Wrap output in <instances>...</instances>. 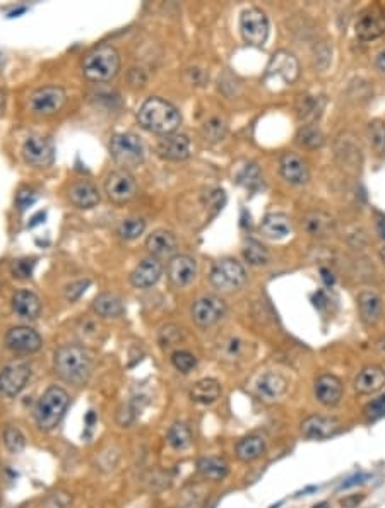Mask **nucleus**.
<instances>
[{
  "label": "nucleus",
  "instance_id": "4be33fe9",
  "mask_svg": "<svg viewBox=\"0 0 385 508\" xmlns=\"http://www.w3.org/2000/svg\"><path fill=\"white\" fill-rule=\"evenodd\" d=\"M343 382L334 375H322L315 382V397L325 407L339 406L343 399Z\"/></svg>",
  "mask_w": 385,
  "mask_h": 508
},
{
  "label": "nucleus",
  "instance_id": "4c0bfd02",
  "mask_svg": "<svg viewBox=\"0 0 385 508\" xmlns=\"http://www.w3.org/2000/svg\"><path fill=\"white\" fill-rule=\"evenodd\" d=\"M146 230V221L141 218H129L120 221V225L117 226V235L125 242H130V240H136L144 233Z\"/></svg>",
  "mask_w": 385,
  "mask_h": 508
},
{
  "label": "nucleus",
  "instance_id": "473e14b6",
  "mask_svg": "<svg viewBox=\"0 0 385 508\" xmlns=\"http://www.w3.org/2000/svg\"><path fill=\"white\" fill-rule=\"evenodd\" d=\"M93 310L94 314L100 315L103 318H117L124 314V303H122L118 296L103 293L94 298Z\"/></svg>",
  "mask_w": 385,
  "mask_h": 508
},
{
  "label": "nucleus",
  "instance_id": "2f4dec72",
  "mask_svg": "<svg viewBox=\"0 0 385 508\" xmlns=\"http://www.w3.org/2000/svg\"><path fill=\"white\" fill-rule=\"evenodd\" d=\"M197 471L202 478L211 479V481H223L229 473V466L223 459L211 455V457H201L197 461Z\"/></svg>",
  "mask_w": 385,
  "mask_h": 508
},
{
  "label": "nucleus",
  "instance_id": "ea45409f",
  "mask_svg": "<svg viewBox=\"0 0 385 508\" xmlns=\"http://www.w3.org/2000/svg\"><path fill=\"white\" fill-rule=\"evenodd\" d=\"M244 257L250 266H265L269 262V254L257 242H248L244 249Z\"/></svg>",
  "mask_w": 385,
  "mask_h": 508
},
{
  "label": "nucleus",
  "instance_id": "6e6552de",
  "mask_svg": "<svg viewBox=\"0 0 385 508\" xmlns=\"http://www.w3.org/2000/svg\"><path fill=\"white\" fill-rule=\"evenodd\" d=\"M23 158L33 168H49L55 159L53 141L45 135H30L23 144Z\"/></svg>",
  "mask_w": 385,
  "mask_h": 508
},
{
  "label": "nucleus",
  "instance_id": "3c124183",
  "mask_svg": "<svg viewBox=\"0 0 385 508\" xmlns=\"http://www.w3.org/2000/svg\"><path fill=\"white\" fill-rule=\"evenodd\" d=\"M367 478H368V476H365V474L353 476V478H349V479H346V481H344V483H343V485H341V486H339V490H348V488H351V486L361 485V483H363V481H365V479H367Z\"/></svg>",
  "mask_w": 385,
  "mask_h": 508
},
{
  "label": "nucleus",
  "instance_id": "423d86ee",
  "mask_svg": "<svg viewBox=\"0 0 385 508\" xmlns=\"http://www.w3.org/2000/svg\"><path fill=\"white\" fill-rule=\"evenodd\" d=\"M209 281L216 290L223 291V293H232L247 283V272L238 260L221 259L213 266Z\"/></svg>",
  "mask_w": 385,
  "mask_h": 508
},
{
  "label": "nucleus",
  "instance_id": "f8f14e48",
  "mask_svg": "<svg viewBox=\"0 0 385 508\" xmlns=\"http://www.w3.org/2000/svg\"><path fill=\"white\" fill-rule=\"evenodd\" d=\"M226 315V303L220 296L208 295L197 299L192 306V318L199 327H213Z\"/></svg>",
  "mask_w": 385,
  "mask_h": 508
},
{
  "label": "nucleus",
  "instance_id": "cd10ccee",
  "mask_svg": "<svg viewBox=\"0 0 385 508\" xmlns=\"http://www.w3.org/2000/svg\"><path fill=\"white\" fill-rule=\"evenodd\" d=\"M260 233L269 240H283L291 233V221L286 214L271 213L262 219Z\"/></svg>",
  "mask_w": 385,
  "mask_h": 508
},
{
  "label": "nucleus",
  "instance_id": "de8ad7c7",
  "mask_svg": "<svg viewBox=\"0 0 385 508\" xmlns=\"http://www.w3.org/2000/svg\"><path fill=\"white\" fill-rule=\"evenodd\" d=\"M87 286H89V281H87V279H86V281H77V283L70 284V286H67V290H65L67 299H70V302L77 299L79 296L84 293Z\"/></svg>",
  "mask_w": 385,
  "mask_h": 508
},
{
  "label": "nucleus",
  "instance_id": "bb28decb",
  "mask_svg": "<svg viewBox=\"0 0 385 508\" xmlns=\"http://www.w3.org/2000/svg\"><path fill=\"white\" fill-rule=\"evenodd\" d=\"M301 225H303V230L307 231L310 237L320 238L334 233L336 221L331 214L324 213V211H310V213L305 214Z\"/></svg>",
  "mask_w": 385,
  "mask_h": 508
},
{
  "label": "nucleus",
  "instance_id": "f3484780",
  "mask_svg": "<svg viewBox=\"0 0 385 508\" xmlns=\"http://www.w3.org/2000/svg\"><path fill=\"white\" fill-rule=\"evenodd\" d=\"M166 275L170 283L177 287L189 286L197 275V262L189 255H175L168 260Z\"/></svg>",
  "mask_w": 385,
  "mask_h": 508
},
{
  "label": "nucleus",
  "instance_id": "6e6d98bb",
  "mask_svg": "<svg viewBox=\"0 0 385 508\" xmlns=\"http://www.w3.org/2000/svg\"><path fill=\"white\" fill-rule=\"evenodd\" d=\"M4 101H6V98H4V93H2V91H0V108L4 106Z\"/></svg>",
  "mask_w": 385,
  "mask_h": 508
},
{
  "label": "nucleus",
  "instance_id": "4468645a",
  "mask_svg": "<svg viewBox=\"0 0 385 508\" xmlns=\"http://www.w3.org/2000/svg\"><path fill=\"white\" fill-rule=\"evenodd\" d=\"M43 339L37 330L26 326H18L7 330L6 334V346L14 353H37L42 347Z\"/></svg>",
  "mask_w": 385,
  "mask_h": 508
},
{
  "label": "nucleus",
  "instance_id": "6ab92c4d",
  "mask_svg": "<svg viewBox=\"0 0 385 508\" xmlns=\"http://www.w3.org/2000/svg\"><path fill=\"white\" fill-rule=\"evenodd\" d=\"M158 154L170 161H184L190 156V141L187 135L168 134L163 135L156 146Z\"/></svg>",
  "mask_w": 385,
  "mask_h": 508
},
{
  "label": "nucleus",
  "instance_id": "4d7b16f0",
  "mask_svg": "<svg viewBox=\"0 0 385 508\" xmlns=\"http://www.w3.org/2000/svg\"><path fill=\"white\" fill-rule=\"evenodd\" d=\"M313 508H329L327 503H320V505H315Z\"/></svg>",
  "mask_w": 385,
  "mask_h": 508
},
{
  "label": "nucleus",
  "instance_id": "412c9836",
  "mask_svg": "<svg viewBox=\"0 0 385 508\" xmlns=\"http://www.w3.org/2000/svg\"><path fill=\"white\" fill-rule=\"evenodd\" d=\"M177 247H178L177 237H175L172 231H166V230L153 231V233L148 237V240H146V249H148L151 257L158 260L175 257Z\"/></svg>",
  "mask_w": 385,
  "mask_h": 508
},
{
  "label": "nucleus",
  "instance_id": "f704fd0d",
  "mask_svg": "<svg viewBox=\"0 0 385 508\" xmlns=\"http://www.w3.org/2000/svg\"><path fill=\"white\" fill-rule=\"evenodd\" d=\"M166 442H168V445L173 450L184 452L192 445V433H190L189 426L184 425V423H175V425L170 426L168 433H166Z\"/></svg>",
  "mask_w": 385,
  "mask_h": 508
},
{
  "label": "nucleus",
  "instance_id": "a878e982",
  "mask_svg": "<svg viewBox=\"0 0 385 508\" xmlns=\"http://www.w3.org/2000/svg\"><path fill=\"white\" fill-rule=\"evenodd\" d=\"M69 201L79 209H91L100 204V192L87 180H79L70 185Z\"/></svg>",
  "mask_w": 385,
  "mask_h": 508
},
{
  "label": "nucleus",
  "instance_id": "0eeeda50",
  "mask_svg": "<svg viewBox=\"0 0 385 508\" xmlns=\"http://www.w3.org/2000/svg\"><path fill=\"white\" fill-rule=\"evenodd\" d=\"M269 18L259 7H250L240 16V33L250 47H262L269 38Z\"/></svg>",
  "mask_w": 385,
  "mask_h": 508
},
{
  "label": "nucleus",
  "instance_id": "aec40b11",
  "mask_svg": "<svg viewBox=\"0 0 385 508\" xmlns=\"http://www.w3.org/2000/svg\"><path fill=\"white\" fill-rule=\"evenodd\" d=\"M279 170L283 178L291 185H305L310 180V170L307 163L295 153H284L281 156Z\"/></svg>",
  "mask_w": 385,
  "mask_h": 508
},
{
  "label": "nucleus",
  "instance_id": "8fccbe9b",
  "mask_svg": "<svg viewBox=\"0 0 385 508\" xmlns=\"http://www.w3.org/2000/svg\"><path fill=\"white\" fill-rule=\"evenodd\" d=\"M241 347H244V342L238 341V339H232V341L226 344V349H225L226 358L236 359L238 356L241 354Z\"/></svg>",
  "mask_w": 385,
  "mask_h": 508
},
{
  "label": "nucleus",
  "instance_id": "72a5a7b5",
  "mask_svg": "<svg viewBox=\"0 0 385 508\" xmlns=\"http://www.w3.org/2000/svg\"><path fill=\"white\" fill-rule=\"evenodd\" d=\"M325 106V99L322 96H301L296 111L298 117L307 120L308 123H315V120L322 115V110Z\"/></svg>",
  "mask_w": 385,
  "mask_h": 508
},
{
  "label": "nucleus",
  "instance_id": "c85d7f7f",
  "mask_svg": "<svg viewBox=\"0 0 385 508\" xmlns=\"http://www.w3.org/2000/svg\"><path fill=\"white\" fill-rule=\"evenodd\" d=\"M358 308L361 318L367 323H375L379 322L380 317H382L384 303L382 298L379 295L373 293V291H363L358 296Z\"/></svg>",
  "mask_w": 385,
  "mask_h": 508
},
{
  "label": "nucleus",
  "instance_id": "1a4fd4ad",
  "mask_svg": "<svg viewBox=\"0 0 385 508\" xmlns=\"http://www.w3.org/2000/svg\"><path fill=\"white\" fill-rule=\"evenodd\" d=\"M65 101L67 94L61 86H45L39 87V89L31 94L30 108L33 113L49 117V115L61 111L62 106L65 105Z\"/></svg>",
  "mask_w": 385,
  "mask_h": 508
},
{
  "label": "nucleus",
  "instance_id": "37998d69",
  "mask_svg": "<svg viewBox=\"0 0 385 508\" xmlns=\"http://www.w3.org/2000/svg\"><path fill=\"white\" fill-rule=\"evenodd\" d=\"M72 507V495L67 491H55L43 503V508H70Z\"/></svg>",
  "mask_w": 385,
  "mask_h": 508
},
{
  "label": "nucleus",
  "instance_id": "7c9ffc66",
  "mask_svg": "<svg viewBox=\"0 0 385 508\" xmlns=\"http://www.w3.org/2000/svg\"><path fill=\"white\" fill-rule=\"evenodd\" d=\"M221 385L214 378H202L194 383L190 390V399L197 404H213L220 399Z\"/></svg>",
  "mask_w": 385,
  "mask_h": 508
},
{
  "label": "nucleus",
  "instance_id": "a18cd8bd",
  "mask_svg": "<svg viewBox=\"0 0 385 508\" xmlns=\"http://www.w3.org/2000/svg\"><path fill=\"white\" fill-rule=\"evenodd\" d=\"M33 266H34L33 260H27V259L15 260L14 266H13L14 275H15V278H19V279L31 278V272H33Z\"/></svg>",
  "mask_w": 385,
  "mask_h": 508
},
{
  "label": "nucleus",
  "instance_id": "7ed1b4c3",
  "mask_svg": "<svg viewBox=\"0 0 385 508\" xmlns=\"http://www.w3.org/2000/svg\"><path fill=\"white\" fill-rule=\"evenodd\" d=\"M70 397L65 389L62 387H49L43 392L42 397L38 399L37 407H34V421L42 431H53L61 425L65 416L67 407H69Z\"/></svg>",
  "mask_w": 385,
  "mask_h": 508
},
{
  "label": "nucleus",
  "instance_id": "39448f33",
  "mask_svg": "<svg viewBox=\"0 0 385 508\" xmlns=\"http://www.w3.org/2000/svg\"><path fill=\"white\" fill-rule=\"evenodd\" d=\"M110 154H112L113 161L122 170L129 171L132 168H137L144 161V144H142L141 137L130 132H122V134H115L110 141Z\"/></svg>",
  "mask_w": 385,
  "mask_h": 508
},
{
  "label": "nucleus",
  "instance_id": "b1692460",
  "mask_svg": "<svg viewBox=\"0 0 385 508\" xmlns=\"http://www.w3.org/2000/svg\"><path fill=\"white\" fill-rule=\"evenodd\" d=\"M385 387V370L382 366H367L356 375L355 390L360 395H372Z\"/></svg>",
  "mask_w": 385,
  "mask_h": 508
},
{
  "label": "nucleus",
  "instance_id": "9b49d317",
  "mask_svg": "<svg viewBox=\"0 0 385 508\" xmlns=\"http://www.w3.org/2000/svg\"><path fill=\"white\" fill-rule=\"evenodd\" d=\"M31 378V366L26 363H11L0 370V394L18 397Z\"/></svg>",
  "mask_w": 385,
  "mask_h": 508
},
{
  "label": "nucleus",
  "instance_id": "20e7f679",
  "mask_svg": "<svg viewBox=\"0 0 385 508\" xmlns=\"http://www.w3.org/2000/svg\"><path fill=\"white\" fill-rule=\"evenodd\" d=\"M120 70V55L112 45H101L91 50L82 62V72L89 81H112Z\"/></svg>",
  "mask_w": 385,
  "mask_h": 508
},
{
  "label": "nucleus",
  "instance_id": "e433bc0d",
  "mask_svg": "<svg viewBox=\"0 0 385 508\" xmlns=\"http://www.w3.org/2000/svg\"><path fill=\"white\" fill-rule=\"evenodd\" d=\"M2 440H4V445H6V449L14 455L21 454L26 447V437L23 435V431L19 430L18 426L7 425L6 428H4Z\"/></svg>",
  "mask_w": 385,
  "mask_h": 508
},
{
  "label": "nucleus",
  "instance_id": "5701e85b",
  "mask_svg": "<svg viewBox=\"0 0 385 508\" xmlns=\"http://www.w3.org/2000/svg\"><path fill=\"white\" fill-rule=\"evenodd\" d=\"M161 274H163V267L160 260L149 257L137 264L136 269H134L132 274H130V283H132V286L146 290V287L154 286V284L160 281Z\"/></svg>",
  "mask_w": 385,
  "mask_h": 508
},
{
  "label": "nucleus",
  "instance_id": "f257e3e1",
  "mask_svg": "<svg viewBox=\"0 0 385 508\" xmlns=\"http://www.w3.org/2000/svg\"><path fill=\"white\" fill-rule=\"evenodd\" d=\"M53 368L55 373L67 383L84 385L93 371V358L86 347L77 344H65L55 351Z\"/></svg>",
  "mask_w": 385,
  "mask_h": 508
},
{
  "label": "nucleus",
  "instance_id": "a211bd4d",
  "mask_svg": "<svg viewBox=\"0 0 385 508\" xmlns=\"http://www.w3.org/2000/svg\"><path fill=\"white\" fill-rule=\"evenodd\" d=\"M286 390H288V380L276 371H267L257 380L255 394L262 402L272 404L279 401L286 394Z\"/></svg>",
  "mask_w": 385,
  "mask_h": 508
},
{
  "label": "nucleus",
  "instance_id": "a19ab883",
  "mask_svg": "<svg viewBox=\"0 0 385 508\" xmlns=\"http://www.w3.org/2000/svg\"><path fill=\"white\" fill-rule=\"evenodd\" d=\"M172 365L180 373H190L197 366V358L189 351H175L172 354Z\"/></svg>",
  "mask_w": 385,
  "mask_h": 508
},
{
  "label": "nucleus",
  "instance_id": "ddd939ff",
  "mask_svg": "<svg viewBox=\"0 0 385 508\" xmlns=\"http://www.w3.org/2000/svg\"><path fill=\"white\" fill-rule=\"evenodd\" d=\"M341 421L334 416L312 414L301 421L300 430L305 438L310 440H327L341 431Z\"/></svg>",
  "mask_w": 385,
  "mask_h": 508
},
{
  "label": "nucleus",
  "instance_id": "c03bdc74",
  "mask_svg": "<svg viewBox=\"0 0 385 508\" xmlns=\"http://www.w3.org/2000/svg\"><path fill=\"white\" fill-rule=\"evenodd\" d=\"M365 413H367L368 418L377 419V418H382L385 416V394L379 395L377 399H373L372 402H368L365 406Z\"/></svg>",
  "mask_w": 385,
  "mask_h": 508
},
{
  "label": "nucleus",
  "instance_id": "09e8293b",
  "mask_svg": "<svg viewBox=\"0 0 385 508\" xmlns=\"http://www.w3.org/2000/svg\"><path fill=\"white\" fill-rule=\"evenodd\" d=\"M37 199L38 195L34 190H21L18 194V199H15V201H18V206L21 207V209H26V207L33 206Z\"/></svg>",
  "mask_w": 385,
  "mask_h": 508
},
{
  "label": "nucleus",
  "instance_id": "5fc2aeb1",
  "mask_svg": "<svg viewBox=\"0 0 385 508\" xmlns=\"http://www.w3.org/2000/svg\"><path fill=\"white\" fill-rule=\"evenodd\" d=\"M380 259H382V262L385 264V247H382V250H380Z\"/></svg>",
  "mask_w": 385,
  "mask_h": 508
},
{
  "label": "nucleus",
  "instance_id": "79ce46f5",
  "mask_svg": "<svg viewBox=\"0 0 385 508\" xmlns=\"http://www.w3.org/2000/svg\"><path fill=\"white\" fill-rule=\"evenodd\" d=\"M368 134H370V142L379 153L385 151V122L384 120H373L368 125Z\"/></svg>",
  "mask_w": 385,
  "mask_h": 508
},
{
  "label": "nucleus",
  "instance_id": "603ef678",
  "mask_svg": "<svg viewBox=\"0 0 385 508\" xmlns=\"http://www.w3.org/2000/svg\"><path fill=\"white\" fill-rule=\"evenodd\" d=\"M377 69H379L380 72H384L385 74V50L380 51L379 57H377Z\"/></svg>",
  "mask_w": 385,
  "mask_h": 508
},
{
  "label": "nucleus",
  "instance_id": "2eb2a0df",
  "mask_svg": "<svg viewBox=\"0 0 385 508\" xmlns=\"http://www.w3.org/2000/svg\"><path fill=\"white\" fill-rule=\"evenodd\" d=\"M355 33L361 42H373L385 35V12L379 7L365 11L355 24Z\"/></svg>",
  "mask_w": 385,
  "mask_h": 508
},
{
  "label": "nucleus",
  "instance_id": "864d4df0",
  "mask_svg": "<svg viewBox=\"0 0 385 508\" xmlns=\"http://www.w3.org/2000/svg\"><path fill=\"white\" fill-rule=\"evenodd\" d=\"M377 231H379L380 238L385 240V218L379 219V223H377Z\"/></svg>",
  "mask_w": 385,
  "mask_h": 508
},
{
  "label": "nucleus",
  "instance_id": "f03ea898",
  "mask_svg": "<svg viewBox=\"0 0 385 508\" xmlns=\"http://www.w3.org/2000/svg\"><path fill=\"white\" fill-rule=\"evenodd\" d=\"M139 125L148 132L160 135L175 134L180 127L182 115L178 108L163 98H149L137 111Z\"/></svg>",
  "mask_w": 385,
  "mask_h": 508
},
{
  "label": "nucleus",
  "instance_id": "58836bf2",
  "mask_svg": "<svg viewBox=\"0 0 385 508\" xmlns=\"http://www.w3.org/2000/svg\"><path fill=\"white\" fill-rule=\"evenodd\" d=\"M226 129H228V127H226V122L223 118L213 117L204 123V127H202V134H204V137L208 139V141L217 142L225 137Z\"/></svg>",
  "mask_w": 385,
  "mask_h": 508
},
{
  "label": "nucleus",
  "instance_id": "c756f323",
  "mask_svg": "<svg viewBox=\"0 0 385 508\" xmlns=\"http://www.w3.org/2000/svg\"><path fill=\"white\" fill-rule=\"evenodd\" d=\"M265 452V442L259 435H248V437L241 438L236 443L235 454L238 461L241 462H253L262 457Z\"/></svg>",
  "mask_w": 385,
  "mask_h": 508
},
{
  "label": "nucleus",
  "instance_id": "393cba45",
  "mask_svg": "<svg viewBox=\"0 0 385 508\" xmlns=\"http://www.w3.org/2000/svg\"><path fill=\"white\" fill-rule=\"evenodd\" d=\"M14 314L19 318L25 320H34L38 318L39 311H42V302L33 291L30 290H19L15 291L13 299H11Z\"/></svg>",
  "mask_w": 385,
  "mask_h": 508
},
{
  "label": "nucleus",
  "instance_id": "9d476101",
  "mask_svg": "<svg viewBox=\"0 0 385 508\" xmlns=\"http://www.w3.org/2000/svg\"><path fill=\"white\" fill-rule=\"evenodd\" d=\"M105 194L115 204L132 201L137 194V183L125 170H115L105 180Z\"/></svg>",
  "mask_w": 385,
  "mask_h": 508
},
{
  "label": "nucleus",
  "instance_id": "49530a36",
  "mask_svg": "<svg viewBox=\"0 0 385 508\" xmlns=\"http://www.w3.org/2000/svg\"><path fill=\"white\" fill-rule=\"evenodd\" d=\"M182 339V329L175 326H168L161 330V342L165 346H173Z\"/></svg>",
  "mask_w": 385,
  "mask_h": 508
},
{
  "label": "nucleus",
  "instance_id": "dca6fc26",
  "mask_svg": "<svg viewBox=\"0 0 385 508\" xmlns=\"http://www.w3.org/2000/svg\"><path fill=\"white\" fill-rule=\"evenodd\" d=\"M267 78H281L286 84H293L300 75L298 58L286 50H279L271 57L267 66Z\"/></svg>",
  "mask_w": 385,
  "mask_h": 508
},
{
  "label": "nucleus",
  "instance_id": "c9c22d12",
  "mask_svg": "<svg viewBox=\"0 0 385 508\" xmlns=\"http://www.w3.org/2000/svg\"><path fill=\"white\" fill-rule=\"evenodd\" d=\"M296 139H298L300 146L307 147V149H319L325 142L324 132L320 130V127L317 125V123H307V125L301 127Z\"/></svg>",
  "mask_w": 385,
  "mask_h": 508
}]
</instances>
